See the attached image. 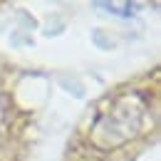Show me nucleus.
Returning <instances> with one entry per match:
<instances>
[{
  "instance_id": "obj_1",
  "label": "nucleus",
  "mask_w": 161,
  "mask_h": 161,
  "mask_svg": "<svg viewBox=\"0 0 161 161\" xmlns=\"http://www.w3.org/2000/svg\"><path fill=\"white\" fill-rule=\"evenodd\" d=\"M144 121V104L139 97H121L102 114L92 129V144L99 149H114L136 136Z\"/></svg>"
},
{
  "instance_id": "obj_2",
  "label": "nucleus",
  "mask_w": 161,
  "mask_h": 161,
  "mask_svg": "<svg viewBox=\"0 0 161 161\" xmlns=\"http://www.w3.org/2000/svg\"><path fill=\"white\" fill-rule=\"evenodd\" d=\"M0 119H3V102H0Z\"/></svg>"
}]
</instances>
